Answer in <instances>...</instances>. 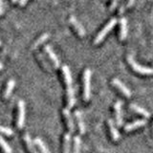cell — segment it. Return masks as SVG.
I'll return each instance as SVG.
<instances>
[{
  "instance_id": "cell-12",
  "label": "cell",
  "mask_w": 153,
  "mask_h": 153,
  "mask_svg": "<svg viewBox=\"0 0 153 153\" xmlns=\"http://www.w3.org/2000/svg\"><path fill=\"white\" fill-rule=\"evenodd\" d=\"M108 123V128H109V132H110V136H111V139L114 142H117L120 139V133L118 131V129L115 126V123L112 120H108L107 121Z\"/></svg>"
},
{
  "instance_id": "cell-1",
  "label": "cell",
  "mask_w": 153,
  "mask_h": 153,
  "mask_svg": "<svg viewBox=\"0 0 153 153\" xmlns=\"http://www.w3.org/2000/svg\"><path fill=\"white\" fill-rule=\"evenodd\" d=\"M62 76H63L64 83L66 85V98H67V107H73L76 103L75 98V91L73 88V79H72V75L69 67L67 65H63L61 67Z\"/></svg>"
},
{
  "instance_id": "cell-16",
  "label": "cell",
  "mask_w": 153,
  "mask_h": 153,
  "mask_svg": "<svg viewBox=\"0 0 153 153\" xmlns=\"http://www.w3.org/2000/svg\"><path fill=\"white\" fill-rule=\"evenodd\" d=\"M75 117L76 119V123H78V126L79 129V133L80 134H84L85 133V124H84V121L82 118V115L79 111H76L75 112Z\"/></svg>"
},
{
  "instance_id": "cell-2",
  "label": "cell",
  "mask_w": 153,
  "mask_h": 153,
  "mask_svg": "<svg viewBox=\"0 0 153 153\" xmlns=\"http://www.w3.org/2000/svg\"><path fill=\"white\" fill-rule=\"evenodd\" d=\"M91 76L92 72L86 68L83 72V100L88 102L91 98Z\"/></svg>"
},
{
  "instance_id": "cell-17",
  "label": "cell",
  "mask_w": 153,
  "mask_h": 153,
  "mask_svg": "<svg viewBox=\"0 0 153 153\" xmlns=\"http://www.w3.org/2000/svg\"><path fill=\"white\" fill-rule=\"evenodd\" d=\"M14 86H16V81H14V79H10L7 82L6 88H5V90H4V94H3L4 99H9L10 98V96H11L13 90L14 88Z\"/></svg>"
},
{
  "instance_id": "cell-6",
  "label": "cell",
  "mask_w": 153,
  "mask_h": 153,
  "mask_svg": "<svg viewBox=\"0 0 153 153\" xmlns=\"http://www.w3.org/2000/svg\"><path fill=\"white\" fill-rule=\"evenodd\" d=\"M122 102H116L114 104V113H115V120H116V124L118 126L121 127L123 123V109H122Z\"/></svg>"
},
{
  "instance_id": "cell-3",
  "label": "cell",
  "mask_w": 153,
  "mask_h": 153,
  "mask_svg": "<svg viewBox=\"0 0 153 153\" xmlns=\"http://www.w3.org/2000/svg\"><path fill=\"white\" fill-rule=\"evenodd\" d=\"M127 61L132 70L136 73L140 74V75H145V76H149L153 75V68H149V67H146V66H142L135 61V59H133L131 56H129L127 57Z\"/></svg>"
},
{
  "instance_id": "cell-14",
  "label": "cell",
  "mask_w": 153,
  "mask_h": 153,
  "mask_svg": "<svg viewBox=\"0 0 153 153\" xmlns=\"http://www.w3.org/2000/svg\"><path fill=\"white\" fill-rule=\"evenodd\" d=\"M23 140H24V143H25V146L27 147L29 153H37L35 148V143L33 142L32 138L29 134H24Z\"/></svg>"
},
{
  "instance_id": "cell-11",
  "label": "cell",
  "mask_w": 153,
  "mask_h": 153,
  "mask_svg": "<svg viewBox=\"0 0 153 153\" xmlns=\"http://www.w3.org/2000/svg\"><path fill=\"white\" fill-rule=\"evenodd\" d=\"M69 22L71 23V25L75 28L76 32L78 33V35L80 36V37H83L85 36V30L84 28L82 27V25L76 20V18L75 16H71L69 18Z\"/></svg>"
},
{
  "instance_id": "cell-20",
  "label": "cell",
  "mask_w": 153,
  "mask_h": 153,
  "mask_svg": "<svg viewBox=\"0 0 153 153\" xmlns=\"http://www.w3.org/2000/svg\"><path fill=\"white\" fill-rule=\"evenodd\" d=\"M0 147H1V149L4 151V153H12L13 152L12 147L10 146V145L5 141V139L2 136H0Z\"/></svg>"
},
{
  "instance_id": "cell-8",
  "label": "cell",
  "mask_w": 153,
  "mask_h": 153,
  "mask_svg": "<svg viewBox=\"0 0 153 153\" xmlns=\"http://www.w3.org/2000/svg\"><path fill=\"white\" fill-rule=\"evenodd\" d=\"M112 84L116 87L120 92H121L124 97H126V98H130L131 97V92H130V90H129L127 88V86L124 85L121 80L118 79H112Z\"/></svg>"
},
{
  "instance_id": "cell-29",
  "label": "cell",
  "mask_w": 153,
  "mask_h": 153,
  "mask_svg": "<svg viewBox=\"0 0 153 153\" xmlns=\"http://www.w3.org/2000/svg\"><path fill=\"white\" fill-rule=\"evenodd\" d=\"M12 1H13V3H16L17 1H19V0H12Z\"/></svg>"
},
{
  "instance_id": "cell-15",
  "label": "cell",
  "mask_w": 153,
  "mask_h": 153,
  "mask_svg": "<svg viewBox=\"0 0 153 153\" xmlns=\"http://www.w3.org/2000/svg\"><path fill=\"white\" fill-rule=\"evenodd\" d=\"M130 109H132L133 111L135 113H137L138 115H141V116L145 117V118H149L150 117V113L148 112L146 109L139 106V105H137V104H134V103L130 104Z\"/></svg>"
},
{
  "instance_id": "cell-10",
  "label": "cell",
  "mask_w": 153,
  "mask_h": 153,
  "mask_svg": "<svg viewBox=\"0 0 153 153\" xmlns=\"http://www.w3.org/2000/svg\"><path fill=\"white\" fill-rule=\"evenodd\" d=\"M146 120H136V121H134L130 123H127L126 126H124V131L126 132H131L133 130H135V129H138L140 128L143 126H146Z\"/></svg>"
},
{
  "instance_id": "cell-22",
  "label": "cell",
  "mask_w": 153,
  "mask_h": 153,
  "mask_svg": "<svg viewBox=\"0 0 153 153\" xmlns=\"http://www.w3.org/2000/svg\"><path fill=\"white\" fill-rule=\"evenodd\" d=\"M49 36H50V35L48 33H43V35L41 36H39L37 38V40L33 43V49H36V48L37 47V46H39L40 44H42L43 42L44 41H46L48 38H49Z\"/></svg>"
},
{
  "instance_id": "cell-9",
  "label": "cell",
  "mask_w": 153,
  "mask_h": 153,
  "mask_svg": "<svg viewBox=\"0 0 153 153\" xmlns=\"http://www.w3.org/2000/svg\"><path fill=\"white\" fill-rule=\"evenodd\" d=\"M44 50L46 52V54L48 55V56L50 57V59L52 60V62L54 63L55 67L56 68H59V67L60 66V61H59V56H57L56 55V53L54 52V50L52 49V47L51 45L49 44H47L44 46Z\"/></svg>"
},
{
  "instance_id": "cell-24",
  "label": "cell",
  "mask_w": 153,
  "mask_h": 153,
  "mask_svg": "<svg viewBox=\"0 0 153 153\" xmlns=\"http://www.w3.org/2000/svg\"><path fill=\"white\" fill-rule=\"evenodd\" d=\"M119 1H120V0H113L112 3H111V5H110V9H109L110 11H113V10L117 7V5H118Z\"/></svg>"
},
{
  "instance_id": "cell-21",
  "label": "cell",
  "mask_w": 153,
  "mask_h": 153,
  "mask_svg": "<svg viewBox=\"0 0 153 153\" xmlns=\"http://www.w3.org/2000/svg\"><path fill=\"white\" fill-rule=\"evenodd\" d=\"M80 145H81L80 137L75 136L74 137V146H73L72 153H79L80 152Z\"/></svg>"
},
{
  "instance_id": "cell-7",
  "label": "cell",
  "mask_w": 153,
  "mask_h": 153,
  "mask_svg": "<svg viewBox=\"0 0 153 153\" xmlns=\"http://www.w3.org/2000/svg\"><path fill=\"white\" fill-rule=\"evenodd\" d=\"M62 115H63V117L65 119V122H66V124H67V127H68V130H69V133H73L75 132V123H74V120L72 118V115H71V112L68 107H65L63 110H62Z\"/></svg>"
},
{
  "instance_id": "cell-5",
  "label": "cell",
  "mask_w": 153,
  "mask_h": 153,
  "mask_svg": "<svg viewBox=\"0 0 153 153\" xmlns=\"http://www.w3.org/2000/svg\"><path fill=\"white\" fill-rule=\"evenodd\" d=\"M17 117H16V127L18 129H22L25 123V113H26V105L23 100H19L17 104Z\"/></svg>"
},
{
  "instance_id": "cell-18",
  "label": "cell",
  "mask_w": 153,
  "mask_h": 153,
  "mask_svg": "<svg viewBox=\"0 0 153 153\" xmlns=\"http://www.w3.org/2000/svg\"><path fill=\"white\" fill-rule=\"evenodd\" d=\"M33 143H35V145L38 147V149H39L40 153H51L50 150L48 149L47 146L45 145V143L43 142L40 138H36L35 141H33Z\"/></svg>"
},
{
  "instance_id": "cell-28",
  "label": "cell",
  "mask_w": 153,
  "mask_h": 153,
  "mask_svg": "<svg viewBox=\"0 0 153 153\" xmlns=\"http://www.w3.org/2000/svg\"><path fill=\"white\" fill-rule=\"evenodd\" d=\"M3 69V64L1 63V62H0V71H1Z\"/></svg>"
},
{
  "instance_id": "cell-19",
  "label": "cell",
  "mask_w": 153,
  "mask_h": 153,
  "mask_svg": "<svg viewBox=\"0 0 153 153\" xmlns=\"http://www.w3.org/2000/svg\"><path fill=\"white\" fill-rule=\"evenodd\" d=\"M63 153H70L71 151V134L66 133L63 137Z\"/></svg>"
},
{
  "instance_id": "cell-4",
  "label": "cell",
  "mask_w": 153,
  "mask_h": 153,
  "mask_svg": "<svg viewBox=\"0 0 153 153\" xmlns=\"http://www.w3.org/2000/svg\"><path fill=\"white\" fill-rule=\"evenodd\" d=\"M116 23H117V19H116V18L110 19V20L108 21V23L102 29V31H100V33L97 35V36L95 37V39H94V44H95V45L100 44V43L104 39V37L106 36L107 33L112 30L115 25H116Z\"/></svg>"
},
{
  "instance_id": "cell-26",
  "label": "cell",
  "mask_w": 153,
  "mask_h": 153,
  "mask_svg": "<svg viewBox=\"0 0 153 153\" xmlns=\"http://www.w3.org/2000/svg\"><path fill=\"white\" fill-rule=\"evenodd\" d=\"M133 3H134V0H128V2H127V5H126V7L127 8H129L130 6H132L133 5Z\"/></svg>"
},
{
  "instance_id": "cell-13",
  "label": "cell",
  "mask_w": 153,
  "mask_h": 153,
  "mask_svg": "<svg viewBox=\"0 0 153 153\" xmlns=\"http://www.w3.org/2000/svg\"><path fill=\"white\" fill-rule=\"evenodd\" d=\"M120 39L121 40H124L126 37L127 36V20L126 18L122 17L121 20H120Z\"/></svg>"
},
{
  "instance_id": "cell-23",
  "label": "cell",
  "mask_w": 153,
  "mask_h": 153,
  "mask_svg": "<svg viewBox=\"0 0 153 153\" xmlns=\"http://www.w3.org/2000/svg\"><path fill=\"white\" fill-rule=\"evenodd\" d=\"M0 133L3 134V135H6V136H12L13 134V130L10 127L2 126H0Z\"/></svg>"
},
{
  "instance_id": "cell-30",
  "label": "cell",
  "mask_w": 153,
  "mask_h": 153,
  "mask_svg": "<svg viewBox=\"0 0 153 153\" xmlns=\"http://www.w3.org/2000/svg\"><path fill=\"white\" fill-rule=\"evenodd\" d=\"M0 45H1V40H0Z\"/></svg>"
},
{
  "instance_id": "cell-25",
  "label": "cell",
  "mask_w": 153,
  "mask_h": 153,
  "mask_svg": "<svg viewBox=\"0 0 153 153\" xmlns=\"http://www.w3.org/2000/svg\"><path fill=\"white\" fill-rule=\"evenodd\" d=\"M3 13V0H0V16Z\"/></svg>"
},
{
  "instance_id": "cell-27",
  "label": "cell",
  "mask_w": 153,
  "mask_h": 153,
  "mask_svg": "<svg viewBox=\"0 0 153 153\" xmlns=\"http://www.w3.org/2000/svg\"><path fill=\"white\" fill-rule=\"evenodd\" d=\"M27 1L28 0H19V4H20L21 6H24V5L27 3Z\"/></svg>"
}]
</instances>
